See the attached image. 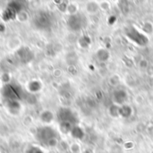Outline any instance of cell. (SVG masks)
I'll return each mask as SVG.
<instances>
[{
    "label": "cell",
    "instance_id": "cell-1",
    "mask_svg": "<svg viewBox=\"0 0 153 153\" xmlns=\"http://www.w3.org/2000/svg\"><path fill=\"white\" fill-rule=\"evenodd\" d=\"M115 100L118 103H123L126 100V93L122 91H118L115 93Z\"/></svg>",
    "mask_w": 153,
    "mask_h": 153
}]
</instances>
